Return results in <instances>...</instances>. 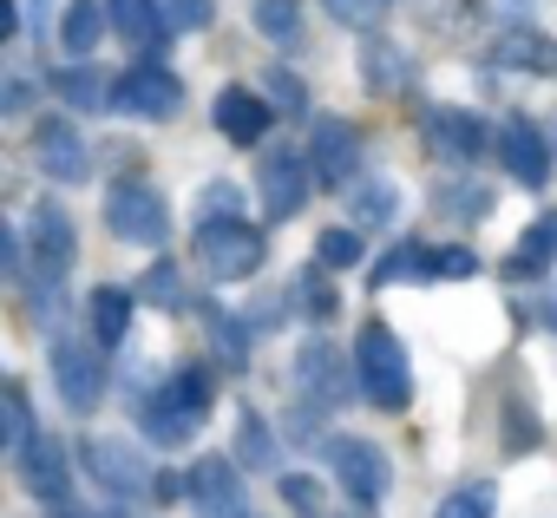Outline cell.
Here are the masks:
<instances>
[{
	"instance_id": "obj_1",
	"label": "cell",
	"mask_w": 557,
	"mask_h": 518,
	"mask_svg": "<svg viewBox=\"0 0 557 518\" xmlns=\"http://www.w3.org/2000/svg\"><path fill=\"white\" fill-rule=\"evenodd\" d=\"M210 400H216V374L210 368H177L158 394H145L138 427H145L151 446H190L197 427L210 420Z\"/></svg>"
},
{
	"instance_id": "obj_2",
	"label": "cell",
	"mask_w": 557,
	"mask_h": 518,
	"mask_svg": "<svg viewBox=\"0 0 557 518\" xmlns=\"http://www.w3.org/2000/svg\"><path fill=\"white\" fill-rule=\"evenodd\" d=\"M355 387L368 394V407L381 414H400L407 394H413V374H407V348L394 342L387 322H368L361 342H355Z\"/></svg>"
},
{
	"instance_id": "obj_3",
	"label": "cell",
	"mask_w": 557,
	"mask_h": 518,
	"mask_svg": "<svg viewBox=\"0 0 557 518\" xmlns=\"http://www.w3.org/2000/svg\"><path fill=\"white\" fill-rule=\"evenodd\" d=\"M309 184H315L309 151H296V145H269V151H262L256 190H262V217H269V223H289V217L309 203Z\"/></svg>"
},
{
	"instance_id": "obj_4",
	"label": "cell",
	"mask_w": 557,
	"mask_h": 518,
	"mask_svg": "<svg viewBox=\"0 0 557 518\" xmlns=\"http://www.w3.org/2000/svg\"><path fill=\"white\" fill-rule=\"evenodd\" d=\"M262 230H249V223H197V263H203V276L210 283H243V276H256L262 270Z\"/></svg>"
},
{
	"instance_id": "obj_5",
	"label": "cell",
	"mask_w": 557,
	"mask_h": 518,
	"mask_svg": "<svg viewBox=\"0 0 557 518\" xmlns=\"http://www.w3.org/2000/svg\"><path fill=\"white\" fill-rule=\"evenodd\" d=\"M322 459H329V472L348 485L355 505H374V498H387V485H394V466H387V453H381L374 440L329 433V440H322Z\"/></svg>"
},
{
	"instance_id": "obj_6",
	"label": "cell",
	"mask_w": 557,
	"mask_h": 518,
	"mask_svg": "<svg viewBox=\"0 0 557 518\" xmlns=\"http://www.w3.org/2000/svg\"><path fill=\"white\" fill-rule=\"evenodd\" d=\"M79 459H86V472H92L112 498H151V492H158V472H151V459H145L132 440H86Z\"/></svg>"
},
{
	"instance_id": "obj_7",
	"label": "cell",
	"mask_w": 557,
	"mask_h": 518,
	"mask_svg": "<svg viewBox=\"0 0 557 518\" xmlns=\"http://www.w3.org/2000/svg\"><path fill=\"white\" fill-rule=\"evenodd\" d=\"M112 112H125V119H177L184 112V79L164 73V66H132V73H119Z\"/></svg>"
},
{
	"instance_id": "obj_8",
	"label": "cell",
	"mask_w": 557,
	"mask_h": 518,
	"mask_svg": "<svg viewBox=\"0 0 557 518\" xmlns=\"http://www.w3.org/2000/svg\"><path fill=\"white\" fill-rule=\"evenodd\" d=\"M106 230L125 236V243H164L171 210H164V197H158L151 184H119V190L106 197Z\"/></svg>"
},
{
	"instance_id": "obj_9",
	"label": "cell",
	"mask_w": 557,
	"mask_h": 518,
	"mask_svg": "<svg viewBox=\"0 0 557 518\" xmlns=\"http://www.w3.org/2000/svg\"><path fill=\"white\" fill-rule=\"evenodd\" d=\"M53 381H60V400L73 407V414H92L99 407V394H106V355L92 348V342H53Z\"/></svg>"
},
{
	"instance_id": "obj_10",
	"label": "cell",
	"mask_w": 557,
	"mask_h": 518,
	"mask_svg": "<svg viewBox=\"0 0 557 518\" xmlns=\"http://www.w3.org/2000/svg\"><path fill=\"white\" fill-rule=\"evenodd\" d=\"M27 256H34V270H40L47 283H60V276L73 270L79 243H73V217H66L60 203H40V210L27 217Z\"/></svg>"
},
{
	"instance_id": "obj_11",
	"label": "cell",
	"mask_w": 557,
	"mask_h": 518,
	"mask_svg": "<svg viewBox=\"0 0 557 518\" xmlns=\"http://www.w3.org/2000/svg\"><path fill=\"white\" fill-rule=\"evenodd\" d=\"M34 164H40L53 184H86V177H92V151H86V138H79L66 119H40V125H34Z\"/></svg>"
},
{
	"instance_id": "obj_12",
	"label": "cell",
	"mask_w": 557,
	"mask_h": 518,
	"mask_svg": "<svg viewBox=\"0 0 557 518\" xmlns=\"http://www.w3.org/2000/svg\"><path fill=\"white\" fill-rule=\"evenodd\" d=\"M309 164H315V184H348L355 164H361V132L348 119H315L309 125Z\"/></svg>"
},
{
	"instance_id": "obj_13",
	"label": "cell",
	"mask_w": 557,
	"mask_h": 518,
	"mask_svg": "<svg viewBox=\"0 0 557 518\" xmlns=\"http://www.w3.org/2000/svg\"><path fill=\"white\" fill-rule=\"evenodd\" d=\"M190 498H197V511L203 518H249V492H243V472H236V459H197L190 466Z\"/></svg>"
},
{
	"instance_id": "obj_14",
	"label": "cell",
	"mask_w": 557,
	"mask_h": 518,
	"mask_svg": "<svg viewBox=\"0 0 557 518\" xmlns=\"http://www.w3.org/2000/svg\"><path fill=\"white\" fill-rule=\"evenodd\" d=\"M426 138H433V151L453 158V164H472V158L492 151L485 119H472V112H459V106H433V112H426Z\"/></svg>"
},
{
	"instance_id": "obj_15",
	"label": "cell",
	"mask_w": 557,
	"mask_h": 518,
	"mask_svg": "<svg viewBox=\"0 0 557 518\" xmlns=\"http://www.w3.org/2000/svg\"><path fill=\"white\" fill-rule=\"evenodd\" d=\"M296 387L302 394H315V414H335L355 387H348V368H342V348H329V342H309L302 355H296Z\"/></svg>"
},
{
	"instance_id": "obj_16",
	"label": "cell",
	"mask_w": 557,
	"mask_h": 518,
	"mask_svg": "<svg viewBox=\"0 0 557 518\" xmlns=\"http://www.w3.org/2000/svg\"><path fill=\"white\" fill-rule=\"evenodd\" d=\"M14 472H21V485L40 498V505H66V485H73V466H66V446L53 440V433H40L21 459H14Z\"/></svg>"
},
{
	"instance_id": "obj_17",
	"label": "cell",
	"mask_w": 557,
	"mask_h": 518,
	"mask_svg": "<svg viewBox=\"0 0 557 518\" xmlns=\"http://www.w3.org/2000/svg\"><path fill=\"white\" fill-rule=\"evenodd\" d=\"M498 158H505V171L518 177V184H544L550 177V145H544V132L531 125V119H505L498 125Z\"/></svg>"
},
{
	"instance_id": "obj_18",
	"label": "cell",
	"mask_w": 557,
	"mask_h": 518,
	"mask_svg": "<svg viewBox=\"0 0 557 518\" xmlns=\"http://www.w3.org/2000/svg\"><path fill=\"white\" fill-rule=\"evenodd\" d=\"M269 119H275V106H269L262 92H249V86H230V92H216V132H223L230 145H262Z\"/></svg>"
},
{
	"instance_id": "obj_19",
	"label": "cell",
	"mask_w": 557,
	"mask_h": 518,
	"mask_svg": "<svg viewBox=\"0 0 557 518\" xmlns=\"http://www.w3.org/2000/svg\"><path fill=\"white\" fill-rule=\"evenodd\" d=\"M106 14H112L119 40H132V47H145V53H164V34H171V21H164V8H158V0H106Z\"/></svg>"
},
{
	"instance_id": "obj_20",
	"label": "cell",
	"mask_w": 557,
	"mask_h": 518,
	"mask_svg": "<svg viewBox=\"0 0 557 518\" xmlns=\"http://www.w3.org/2000/svg\"><path fill=\"white\" fill-rule=\"evenodd\" d=\"M249 21L269 47L283 53H302L309 47V27H302V0H249Z\"/></svg>"
},
{
	"instance_id": "obj_21",
	"label": "cell",
	"mask_w": 557,
	"mask_h": 518,
	"mask_svg": "<svg viewBox=\"0 0 557 518\" xmlns=\"http://www.w3.org/2000/svg\"><path fill=\"white\" fill-rule=\"evenodd\" d=\"M492 60L498 66H524V73H557V40L537 34V27H511V34H498Z\"/></svg>"
},
{
	"instance_id": "obj_22",
	"label": "cell",
	"mask_w": 557,
	"mask_h": 518,
	"mask_svg": "<svg viewBox=\"0 0 557 518\" xmlns=\"http://www.w3.org/2000/svg\"><path fill=\"white\" fill-rule=\"evenodd\" d=\"M426 276H440V249L433 243H394L374 263V289H387V283H426Z\"/></svg>"
},
{
	"instance_id": "obj_23",
	"label": "cell",
	"mask_w": 557,
	"mask_h": 518,
	"mask_svg": "<svg viewBox=\"0 0 557 518\" xmlns=\"http://www.w3.org/2000/svg\"><path fill=\"white\" fill-rule=\"evenodd\" d=\"M550 263H557V217H537V223L518 236V249H511V276H518V283H537Z\"/></svg>"
},
{
	"instance_id": "obj_24",
	"label": "cell",
	"mask_w": 557,
	"mask_h": 518,
	"mask_svg": "<svg viewBox=\"0 0 557 518\" xmlns=\"http://www.w3.org/2000/svg\"><path fill=\"white\" fill-rule=\"evenodd\" d=\"M53 92H60L66 106H79V112H106L112 92H119V79H106L99 66H60V73H53Z\"/></svg>"
},
{
	"instance_id": "obj_25",
	"label": "cell",
	"mask_w": 557,
	"mask_h": 518,
	"mask_svg": "<svg viewBox=\"0 0 557 518\" xmlns=\"http://www.w3.org/2000/svg\"><path fill=\"white\" fill-rule=\"evenodd\" d=\"M106 0H73V8H66V21H60V47L66 53H92L99 40H106Z\"/></svg>"
},
{
	"instance_id": "obj_26",
	"label": "cell",
	"mask_w": 557,
	"mask_h": 518,
	"mask_svg": "<svg viewBox=\"0 0 557 518\" xmlns=\"http://www.w3.org/2000/svg\"><path fill=\"white\" fill-rule=\"evenodd\" d=\"M132 289H92V342L99 348H119L125 342V322H132Z\"/></svg>"
},
{
	"instance_id": "obj_27",
	"label": "cell",
	"mask_w": 557,
	"mask_h": 518,
	"mask_svg": "<svg viewBox=\"0 0 557 518\" xmlns=\"http://www.w3.org/2000/svg\"><path fill=\"white\" fill-rule=\"evenodd\" d=\"M361 79H368L374 92H400L407 66H400V53H394L387 40H361Z\"/></svg>"
},
{
	"instance_id": "obj_28",
	"label": "cell",
	"mask_w": 557,
	"mask_h": 518,
	"mask_svg": "<svg viewBox=\"0 0 557 518\" xmlns=\"http://www.w3.org/2000/svg\"><path fill=\"white\" fill-rule=\"evenodd\" d=\"M355 223H368V230H381V223H394V210H400V190L387 184V177H374V184H355Z\"/></svg>"
},
{
	"instance_id": "obj_29",
	"label": "cell",
	"mask_w": 557,
	"mask_h": 518,
	"mask_svg": "<svg viewBox=\"0 0 557 518\" xmlns=\"http://www.w3.org/2000/svg\"><path fill=\"white\" fill-rule=\"evenodd\" d=\"M0 420H8V453L21 459L40 433H34V414H27V387L21 381H8V400H0Z\"/></svg>"
},
{
	"instance_id": "obj_30",
	"label": "cell",
	"mask_w": 557,
	"mask_h": 518,
	"mask_svg": "<svg viewBox=\"0 0 557 518\" xmlns=\"http://www.w3.org/2000/svg\"><path fill=\"white\" fill-rule=\"evenodd\" d=\"M361 249H368L361 230H322V236H315V263H322V270H355Z\"/></svg>"
},
{
	"instance_id": "obj_31",
	"label": "cell",
	"mask_w": 557,
	"mask_h": 518,
	"mask_svg": "<svg viewBox=\"0 0 557 518\" xmlns=\"http://www.w3.org/2000/svg\"><path fill=\"white\" fill-rule=\"evenodd\" d=\"M203 329L216 335V355H223L230 368H243V361H249V329H243V322H230V316H223L216 303L203 309Z\"/></svg>"
},
{
	"instance_id": "obj_32",
	"label": "cell",
	"mask_w": 557,
	"mask_h": 518,
	"mask_svg": "<svg viewBox=\"0 0 557 518\" xmlns=\"http://www.w3.org/2000/svg\"><path fill=\"white\" fill-rule=\"evenodd\" d=\"M236 459L243 466H269L275 459V433L262 427V414H243L236 420Z\"/></svg>"
},
{
	"instance_id": "obj_33",
	"label": "cell",
	"mask_w": 557,
	"mask_h": 518,
	"mask_svg": "<svg viewBox=\"0 0 557 518\" xmlns=\"http://www.w3.org/2000/svg\"><path fill=\"white\" fill-rule=\"evenodd\" d=\"M262 92H269V106H275V112H289V119H302V112H309V99H302V79H296L289 66L262 73Z\"/></svg>"
},
{
	"instance_id": "obj_34",
	"label": "cell",
	"mask_w": 557,
	"mask_h": 518,
	"mask_svg": "<svg viewBox=\"0 0 557 518\" xmlns=\"http://www.w3.org/2000/svg\"><path fill=\"white\" fill-rule=\"evenodd\" d=\"M440 210H446V217H472V223H479V217L492 210V190H485V184H440Z\"/></svg>"
},
{
	"instance_id": "obj_35",
	"label": "cell",
	"mask_w": 557,
	"mask_h": 518,
	"mask_svg": "<svg viewBox=\"0 0 557 518\" xmlns=\"http://www.w3.org/2000/svg\"><path fill=\"white\" fill-rule=\"evenodd\" d=\"M283 498L302 511V518H329V498H322V479L309 472H283Z\"/></svg>"
},
{
	"instance_id": "obj_36",
	"label": "cell",
	"mask_w": 557,
	"mask_h": 518,
	"mask_svg": "<svg viewBox=\"0 0 557 518\" xmlns=\"http://www.w3.org/2000/svg\"><path fill=\"white\" fill-rule=\"evenodd\" d=\"M138 296H145V303H158V309H177V303H184V283H177V263H151V276L138 283Z\"/></svg>"
},
{
	"instance_id": "obj_37",
	"label": "cell",
	"mask_w": 557,
	"mask_h": 518,
	"mask_svg": "<svg viewBox=\"0 0 557 518\" xmlns=\"http://www.w3.org/2000/svg\"><path fill=\"white\" fill-rule=\"evenodd\" d=\"M433 518H492V485H459L446 492V505Z\"/></svg>"
},
{
	"instance_id": "obj_38",
	"label": "cell",
	"mask_w": 557,
	"mask_h": 518,
	"mask_svg": "<svg viewBox=\"0 0 557 518\" xmlns=\"http://www.w3.org/2000/svg\"><path fill=\"white\" fill-rule=\"evenodd\" d=\"M296 289H302V309H309V316H322V322H329V316H335V309H342V296H335V289H329V276H322V270H315V263H309V270H302V283H296Z\"/></svg>"
},
{
	"instance_id": "obj_39",
	"label": "cell",
	"mask_w": 557,
	"mask_h": 518,
	"mask_svg": "<svg viewBox=\"0 0 557 518\" xmlns=\"http://www.w3.org/2000/svg\"><path fill=\"white\" fill-rule=\"evenodd\" d=\"M158 8H164V21L184 27V34H197V27L216 21V0H158Z\"/></svg>"
},
{
	"instance_id": "obj_40",
	"label": "cell",
	"mask_w": 557,
	"mask_h": 518,
	"mask_svg": "<svg viewBox=\"0 0 557 518\" xmlns=\"http://www.w3.org/2000/svg\"><path fill=\"white\" fill-rule=\"evenodd\" d=\"M322 8H329L342 27H361V34H368V27L387 14V0H322Z\"/></svg>"
},
{
	"instance_id": "obj_41",
	"label": "cell",
	"mask_w": 557,
	"mask_h": 518,
	"mask_svg": "<svg viewBox=\"0 0 557 518\" xmlns=\"http://www.w3.org/2000/svg\"><path fill=\"white\" fill-rule=\"evenodd\" d=\"M197 223H236V184H210L197 197Z\"/></svg>"
},
{
	"instance_id": "obj_42",
	"label": "cell",
	"mask_w": 557,
	"mask_h": 518,
	"mask_svg": "<svg viewBox=\"0 0 557 518\" xmlns=\"http://www.w3.org/2000/svg\"><path fill=\"white\" fill-rule=\"evenodd\" d=\"M440 276H446V283L479 276V249H466V243H440Z\"/></svg>"
},
{
	"instance_id": "obj_43",
	"label": "cell",
	"mask_w": 557,
	"mask_h": 518,
	"mask_svg": "<svg viewBox=\"0 0 557 518\" xmlns=\"http://www.w3.org/2000/svg\"><path fill=\"white\" fill-rule=\"evenodd\" d=\"M505 446L518 453V446H537V414H531V400H511V414H505Z\"/></svg>"
},
{
	"instance_id": "obj_44",
	"label": "cell",
	"mask_w": 557,
	"mask_h": 518,
	"mask_svg": "<svg viewBox=\"0 0 557 518\" xmlns=\"http://www.w3.org/2000/svg\"><path fill=\"white\" fill-rule=\"evenodd\" d=\"M34 106V86L27 79H8V86H0V119H21Z\"/></svg>"
},
{
	"instance_id": "obj_45",
	"label": "cell",
	"mask_w": 557,
	"mask_h": 518,
	"mask_svg": "<svg viewBox=\"0 0 557 518\" xmlns=\"http://www.w3.org/2000/svg\"><path fill=\"white\" fill-rule=\"evenodd\" d=\"M21 34V8H14V0H0V40H14Z\"/></svg>"
},
{
	"instance_id": "obj_46",
	"label": "cell",
	"mask_w": 557,
	"mask_h": 518,
	"mask_svg": "<svg viewBox=\"0 0 557 518\" xmlns=\"http://www.w3.org/2000/svg\"><path fill=\"white\" fill-rule=\"evenodd\" d=\"M60 518H92V511H73V505H60Z\"/></svg>"
},
{
	"instance_id": "obj_47",
	"label": "cell",
	"mask_w": 557,
	"mask_h": 518,
	"mask_svg": "<svg viewBox=\"0 0 557 518\" xmlns=\"http://www.w3.org/2000/svg\"><path fill=\"white\" fill-rule=\"evenodd\" d=\"M99 518H125V511H99Z\"/></svg>"
}]
</instances>
